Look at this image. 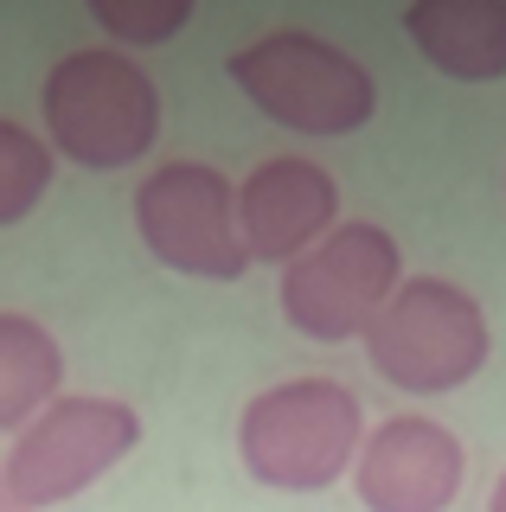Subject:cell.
<instances>
[{
  "label": "cell",
  "mask_w": 506,
  "mask_h": 512,
  "mask_svg": "<svg viewBox=\"0 0 506 512\" xmlns=\"http://www.w3.org/2000/svg\"><path fill=\"white\" fill-rule=\"evenodd\" d=\"M45 192H52V141L33 135L26 122L0 116V231L33 218Z\"/></svg>",
  "instance_id": "cell-12"
},
{
  "label": "cell",
  "mask_w": 506,
  "mask_h": 512,
  "mask_svg": "<svg viewBox=\"0 0 506 512\" xmlns=\"http://www.w3.org/2000/svg\"><path fill=\"white\" fill-rule=\"evenodd\" d=\"M487 512H506V468H500V480H494V493H487Z\"/></svg>",
  "instance_id": "cell-14"
},
{
  "label": "cell",
  "mask_w": 506,
  "mask_h": 512,
  "mask_svg": "<svg viewBox=\"0 0 506 512\" xmlns=\"http://www.w3.org/2000/svg\"><path fill=\"white\" fill-rule=\"evenodd\" d=\"M366 448V404L340 378H289L237 416V461L276 493H321L353 474Z\"/></svg>",
  "instance_id": "cell-1"
},
{
  "label": "cell",
  "mask_w": 506,
  "mask_h": 512,
  "mask_svg": "<svg viewBox=\"0 0 506 512\" xmlns=\"http://www.w3.org/2000/svg\"><path fill=\"white\" fill-rule=\"evenodd\" d=\"M65 384V346L33 314H0V429L20 436L39 410L58 404Z\"/></svg>",
  "instance_id": "cell-11"
},
{
  "label": "cell",
  "mask_w": 506,
  "mask_h": 512,
  "mask_svg": "<svg viewBox=\"0 0 506 512\" xmlns=\"http://www.w3.org/2000/svg\"><path fill=\"white\" fill-rule=\"evenodd\" d=\"M346 480L366 512H449L468 480V448L436 416H385L366 429Z\"/></svg>",
  "instance_id": "cell-8"
},
{
  "label": "cell",
  "mask_w": 506,
  "mask_h": 512,
  "mask_svg": "<svg viewBox=\"0 0 506 512\" xmlns=\"http://www.w3.org/2000/svg\"><path fill=\"white\" fill-rule=\"evenodd\" d=\"M135 231L154 263L199 282H237L250 269L237 231V186L212 160H167L135 186Z\"/></svg>",
  "instance_id": "cell-7"
},
{
  "label": "cell",
  "mask_w": 506,
  "mask_h": 512,
  "mask_svg": "<svg viewBox=\"0 0 506 512\" xmlns=\"http://www.w3.org/2000/svg\"><path fill=\"white\" fill-rule=\"evenodd\" d=\"M398 282H404L398 237L372 218H346L308 256H295L282 269L276 295H282V320L295 333H308L321 346H346V340H366V327L398 295Z\"/></svg>",
  "instance_id": "cell-5"
},
{
  "label": "cell",
  "mask_w": 506,
  "mask_h": 512,
  "mask_svg": "<svg viewBox=\"0 0 506 512\" xmlns=\"http://www.w3.org/2000/svg\"><path fill=\"white\" fill-rule=\"evenodd\" d=\"M340 224V186L321 160L276 154L237 186V231H244L250 263L289 269Z\"/></svg>",
  "instance_id": "cell-9"
},
{
  "label": "cell",
  "mask_w": 506,
  "mask_h": 512,
  "mask_svg": "<svg viewBox=\"0 0 506 512\" xmlns=\"http://www.w3.org/2000/svg\"><path fill=\"white\" fill-rule=\"evenodd\" d=\"M135 442H141V416L122 397H58L52 410H39L13 436L0 480H7L13 506L26 512L65 506L84 487H97Z\"/></svg>",
  "instance_id": "cell-6"
},
{
  "label": "cell",
  "mask_w": 506,
  "mask_h": 512,
  "mask_svg": "<svg viewBox=\"0 0 506 512\" xmlns=\"http://www.w3.org/2000/svg\"><path fill=\"white\" fill-rule=\"evenodd\" d=\"M231 84L295 135H359L378 109V84L353 52L302 26H276L231 52Z\"/></svg>",
  "instance_id": "cell-3"
},
{
  "label": "cell",
  "mask_w": 506,
  "mask_h": 512,
  "mask_svg": "<svg viewBox=\"0 0 506 512\" xmlns=\"http://www.w3.org/2000/svg\"><path fill=\"white\" fill-rule=\"evenodd\" d=\"M404 32L442 77L462 84L506 77V0H417L404 7Z\"/></svg>",
  "instance_id": "cell-10"
},
{
  "label": "cell",
  "mask_w": 506,
  "mask_h": 512,
  "mask_svg": "<svg viewBox=\"0 0 506 512\" xmlns=\"http://www.w3.org/2000/svg\"><path fill=\"white\" fill-rule=\"evenodd\" d=\"M0 512H26V506H13V493H7V480H0Z\"/></svg>",
  "instance_id": "cell-15"
},
{
  "label": "cell",
  "mask_w": 506,
  "mask_h": 512,
  "mask_svg": "<svg viewBox=\"0 0 506 512\" xmlns=\"http://www.w3.org/2000/svg\"><path fill=\"white\" fill-rule=\"evenodd\" d=\"M90 20L122 45H167L193 20V0H90Z\"/></svg>",
  "instance_id": "cell-13"
},
{
  "label": "cell",
  "mask_w": 506,
  "mask_h": 512,
  "mask_svg": "<svg viewBox=\"0 0 506 512\" xmlns=\"http://www.w3.org/2000/svg\"><path fill=\"white\" fill-rule=\"evenodd\" d=\"M494 333H487L481 301L449 276H404L398 295L378 308L366 327V359L391 391L410 397H442L481 378Z\"/></svg>",
  "instance_id": "cell-4"
},
{
  "label": "cell",
  "mask_w": 506,
  "mask_h": 512,
  "mask_svg": "<svg viewBox=\"0 0 506 512\" xmlns=\"http://www.w3.org/2000/svg\"><path fill=\"white\" fill-rule=\"evenodd\" d=\"M45 109V141L52 154H65L71 167L116 173L154 154L161 141V90L129 52H65L52 64V77L39 84Z\"/></svg>",
  "instance_id": "cell-2"
}]
</instances>
